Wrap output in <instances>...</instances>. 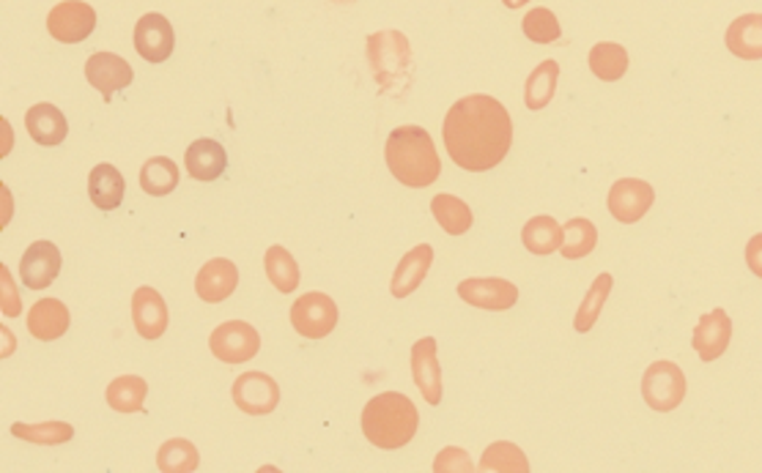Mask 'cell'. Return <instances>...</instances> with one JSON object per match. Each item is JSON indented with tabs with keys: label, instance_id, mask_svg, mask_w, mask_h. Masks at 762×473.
Wrapping results in <instances>:
<instances>
[{
	"label": "cell",
	"instance_id": "6da1fadb",
	"mask_svg": "<svg viewBox=\"0 0 762 473\" xmlns=\"http://www.w3.org/2000/svg\"><path fill=\"white\" fill-rule=\"evenodd\" d=\"M445 148L458 167L486 173L508 156L514 145V121L499 99L475 93L464 96L445 115Z\"/></svg>",
	"mask_w": 762,
	"mask_h": 473
},
{
	"label": "cell",
	"instance_id": "7a4b0ae2",
	"mask_svg": "<svg viewBox=\"0 0 762 473\" xmlns=\"http://www.w3.org/2000/svg\"><path fill=\"white\" fill-rule=\"evenodd\" d=\"M384 162L389 173L412 189H426L441 175V160L434 137L423 126H398L384 145Z\"/></svg>",
	"mask_w": 762,
	"mask_h": 473
},
{
	"label": "cell",
	"instance_id": "3957f363",
	"mask_svg": "<svg viewBox=\"0 0 762 473\" xmlns=\"http://www.w3.org/2000/svg\"><path fill=\"white\" fill-rule=\"evenodd\" d=\"M420 413L406 394L384 391L363 408V432L376 449H400L417 435Z\"/></svg>",
	"mask_w": 762,
	"mask_h": 473
},
{
	"label": "cell",
	"instance_id": "277c9868",
	"mask_svg": "<svg viewBox=\"0 0 762 473\" xmlns=\"http://www.w3.org/2000/svg\"><path fill=\"white\" fill-rule=\"evenodd\" d=\"M370 72L384 96H404L412 83V44L400 31H376L365 42Z\"/></svg>",
	"mask_w": 762,
	"mask_h": 473
},
{
	"label": "cell",
	"instance_id": "5b68a950",
	"mask_svg": "<svg viewBox=\"0 0 762 473\" xmlns=\"http://www.w3.org/2000/svg\"><path fill=\"white\" fill-rule=\"evenodd\" d=\"M642 397L656 413H669L683 402L685 397V376L674 361H653L644 370Z\"/></svg>",
	"mask_w": 762,
	"mask_h": 473
},
{
	"label": "cell",
	"instance_id": "8992f818",
	"mask_svg": "<svg viewBox=\"0 0 762 473\" xmlns=\"http://www.w3.org/2000/svg\"><path fill=\"white\" fill-rule=\"evenodd\" d=\"M291 323L307 340H324L337 326V304L327 294H305L291 304Z\"/></svg>",
	"mask_w": 762,
	"mask_h": 473
},
{
	"label": "cell",
	"instance_id": "52a82bcc",
	"mask_svg": "<svg viewBox=\"0 0 762 473\" xmlns=\"http://www.w3.org/2000/svg\"><path fill=\"white\" fill-rule=\"evenodd\" d=\"M231 397H234L238 411H244L247 417H270L281 405V387L272 376L253 370L236 378L234 387H231Z\"/></svg>",
	"mask_w": 762,
	"mask_h": 473
},
{
	"label": "cell",
	"instance_id": "ba28073f",
	"mask_svg": "<svg viewBox=\"0 0 762 473\" xmlns=\"http://www.w3.org/2000/svg\"><path fill=\"white\" fill-rule=\"evenodd\" d=\"M209 348H212L214 359L225 361V364H244L261 350L258 329H253L244 320H228L212 331Z\"/></svg>",
	"mask_w": 762,
	"mask_h": 473
},
{
	"label": "cell",
	"instance_id": "9c48e42d",
	"mask_svg": "<svg viewBox=\"0 0 762 473\" xmlns=\"http://www.w3.org/2000/svg\"><path fill=\"white\" fill-rule=\"evenodd\" d=\"M96 11L83 0H63L52 6L48 17V31L55 42L61 44H80L94 33Z\"/></svg>",
	"mask_w": 762,
	"mask_h": 473
},
{
	"label": "cell",
	"instance_id": "30bf717a",
	"mask_svg": "<svg viewBox=\"0 0 762 473\" xmlns=\"http://www.w3.org/2000/svg\"><path fill=\"white\" fill-rule=\"evenodd\" d=\"M656 189L642 178H620L609 189L607 208L622 225H633L653 208Z\"/></svg>",
	"mask_w": 762,
	"mask_h": 473
},
{
	"label": "cell",
	"instance_id": "8fae6325",
	"mask_svg": "<svg viewBox=\"0 0 762 473\" xmlns=\"http://www.w3.org/2000/svg\"><path fill=\"white\" fill-rule=\"evenodd\" d=\"M458 296L469 307L488 309V312H505L519 301V288L508 279L499 277H473L458 285Z\"/></svg>",
	"mask_w": 762,
	"mask_h": 473
},
{
	"label": "cell",
	"instance_id": "7c38bea8",
	"mask_svg": "<svg viewBox=\"0 0 762 473\" xmlns=\"http://www.w3.org/2000/svg\"><path fill=\"white\" fill-rule=\"evenodd\" d=\"M61 249L52 241H33L20 260V279L26 288H50L61 274Z\"/></svg>",
	"mask_w": 762,
	"mask_h": 473
},
{
	"label": "cell",
	"instance_id": "4fadbf2b",
	"mask_svg": "<svg viewBox=\"0 0 762 473\" xmlns=\"http://www.w3.org/2000/svg\"><path fill=\"white\" fill-rule=\"evenodd\" d=\"M173 47H176V37H173L171 22L162 14L151 11L143 14L135 25V50L143 61L149 63H165L171 58Z\"/></svg>",
	"mask_w": 762,
	"mask_h": 473
},
{
	"label": "cell",
	"instance_id": "5bb4252c",
	"mask_svg": "<svg viewBox=\"0 0 762 473\" xmlns=\"http://www.w3.org/2000/svg\"><path fill=\"white\" fill-rule=\"evenodd\" d=\"M85 78H89V83L94 85L104 99H113V93L132 85L135 72H132L130 63L121 55H115V52H94V55L85 61Z\"/></svg>",
	"mask_w": 762,
	"mask_h": 473
},
{
	"label": "cell",
	"instance_id": "9a60e30c",
	"mask_svg": "<svg viewBox=\"0 0 762 473\" xmlns=\"http://www.w3.org/2000/svg\"><path fill=\"white\" fill-rule=\"evenodd\" d=\"M730 340H732L730 315H727L721 307H715L697 320L694 340H691V345H694L697 356H700L702 361H715L719 356L727 353Z\"/></svg>",
	"mask_w": 762,
	"mask_h": 473
},
{
	"label": "cell",
	"instance_id": "2e32d148",
	"mask_svg": "<svg viewBox=\"0 0 762 473\" xmlns=\"http://www.w3.org/2000/svg\"><path fill=\"white\" fill-rule=\"evenodd\" d=\"M132 323L143 340H160L171 323L167 304L154 288H138L132 296Z\"/></svg>",
	"mask_w": 762,
	"mask_h": 473
},
{
	"label": "cell",
	"instance_id": "e0dca14e",
	"mask_svg": "<svg viewBox=\"0 0 762 473\" xmlns=\"http://www.w3.org/2000/svg\"><path fill=\"white\" fill-rule=\"evenodd\" d=\"M412 378H415L417 389L426 397L428 405H439L441 402V370L436 361V340L434 337H423L412 345Z\"/></svg>",
	"mask_w": 762,
	"mask_h": 473
},
{
	"label": "cell",
	"instance_id": "ac0fdd59",
	"mask_svg": "<svg viewBox=\"0 0 762 473\" xmlns=\"http://www.w3.org/2000/svg\"><path fill=\"white\" fill-rule=\"evenodd\" d=\"M430 266H434V247L430 244H417L415 249L400 258L398 266H395L393 279H389V294L395 299H406V296L415 294L417 288L423 285V279L428 277Z\"/></svg>",
	"mask_w": 762,
	"mask_h": 473
},
{
	"label": "cell",
	"instance_id": "d6986e66",
	"mask_svg": "<svg viewBox=\"0 0 762 473\" xmlns=\"http://www.w3.org/2000/svg\"><path fill=\"white\" fill-rule=\"evenodd\" d=\"M238 285L236 263L228 258H214L203 263V268L195 277V294L206 304H220L228 299Z\"/></svg>",
	"mask_w": 762,
	"mask_h": 473
},
{
	"label": "cell",
	"instance_id": "ffe728a7",
	"mask_svg": "<svg viewBox=\"0 0 762 473\" xmlns=\"http://www.w3.org/2000/svg\"><path fill=\"white\" fill-rule=\"evenodd\" d=\"M184 165L195 181H217L228 167V154L217 140L201 137L190 145L184 154Z\"/></svg>",
	"mask_w": 762,
	"mask_h": 473
},
{
	"label": "cell",
	"instance_id": "44dd1931",
	"mask_svg": "<svg viewBox=\"0 0 762 473\" xmlns=\"http://www.w3.org/2000/svg\"><path fill=\"white\" fill-rule=\"evenodd\" d=\"M28 331L37 340L52 342L69 331V309L67 304L58 299H42L31 307L28 312Z\"/></svg>",
	"mask_w": 762,
	"mask_h": 473
},
{
	"label": "cell",
	"instance_id": "7402d4cb",
	"mask_svg": "<svg viewBox=\"0 0 762 473\" xmlns=\"http://www.w3.org/2000/svg\"><path fill=\"white\" fill-rule=\"evenodd\" d=\"M26 130L39 145H48V148H52V145H61L63 140H67L69 124L55 104L42 102V104H33V107L26 113Z\"/></svg>",
	"mask_w": 762,
	"mask_h": 473
},
{
	"label": "cell",
	"instance_id": "603a6c76",
	"mask_svg": "<svg viewBox=\"0 0 762 473\" xmlns=\"http://www.w3.org/2000/svg\"><path fill=\"white\" fill-rule=\"evenodd\" d=\"M724 42L732 55L743 61H762V14H741L732 20Z\"/></svg>",
	"mask_w": 762,
	"mask_h": 473
},
{
	"label": "cell",
	"instance_id": "cb8c5ba5",
	"mask_svg": "<svg viewBox=\"0 0 762 473\" xmlns=\"http://www.w3.org/2000/svg\"><path fill=\"white\" fill-rule=\"evenodd\" d=\"M124 195H126V181H124V175L119 173V167L104 162V165H96L94 171H91L89 197L96 208H102V212H113V208H119L121 203H124Z\"/></svg>",
	"mask_w": 762,
	"mask_h": 473
},
{
	"label": "cell",
	"instance_id": "d4e9b609",
	"mask_svg": "<svg viewBox=\"0 0 762 473\" xmlns=\"http://www.w3.org/2000/svg\"><path fill=\"white\" fill-rule=\"evenodd\" d=\"M521 241H525L527 253L532 255H555L562 247V227L555 216H532L521 230Z\"/></svg>",
	"mask_w": 762,
	"mask_h": 473
},
{
	"label": "cell",
	"instance_id": "484cf974",
	"mask_svg": "<svg viewBox=\"0 0 762 473\" xmlns=\"http://www.w3.org/2000/svg\"><path fill=\"white\" fill-rule=\"evenodd\" d=\"M430 214L439 222L441 230L450 233V236H464V233H469V227H473L475 222L473 208H469L461 197L447 195V192H441V195H436L434 200H430Z\"/></svg>",
	"mask_w": 762,
	"mask_h": 473
},
{
	"label": "cell",
	"instance_id": "4316f807",
	"mask_svg": "<svg viewBox=\"0 0 762 473\" xmlns=\"http://www.w3.org/2000/svg\"><path fill=\"white\" fill-rule=\"evenodd\" d=\"M149 394V383L141 376H121L104 391V400L119 413H141Z\"/></svg>",
	"mask_w": 762,
	"mask_h": 473
},
{
	"label": "cell",
	"instance_id": "83f0119b",
	"mask_svg": "<svg viewBox=\"0 0 762 473\" xmlns=\"http://www.w3.org/2000/svg\"><path fill=\"white\" fill-rule=\"evenodd\" d=\"M590 61L592 74L603 83H618L620 78H626L628 72V52L622 44L614 42H598L587 55Z\"/></svg>",
	"mask_w": 762,
	"mask_h": 473
},
{
	"label": "cell",
	"instance_id": "f1b7e54d",
	"mask_svg": "<svg viewBox=\"0 0 762 473\" xmlns=\"http://www.w3.org/2000/svg\"><path fill=\"white\" fill-rule=\"evenodd\" d=\"M179 165L167 156H154L141 167V189L151 197L171 195L179 186Z\"/></svg>",
	"mask_w": 762,
	"mask_h": 473
},
{
	"label": "cell",
	"instance_id": "f546056e",
	"mask_svg": "<svg viewBox=\"0 0 762 473\" xmlns=\"http://www.w3.org/2000/svg\"><path fill=\"white\" fill-rule=\"evenodd\" d=\"M598 244V230L590 219L585 216H573L571 222H566L562 227V258L566 260H581L596 249Z\"/></svg>",
	"mask_w": 762,
	"mask_h": 473
},
{
	"label": "cell",
	"instance_id": "4dcf8cb0",
	"mask_svg": "<svg viewBox=\"0 0 762 473\" xmlns=\"http://www.w3.org/2000/svg\"><path fill=\"white\" fill-rule=\"evenodd\" d=\"M557 80H560V66L557 61H543L535 66V72L527 78L525 104L527 110H543L555 99Z\"/></svg>",
	"mask_w": 762,
	"mask_h": 473
},
{
	"label": "cell",
	"instance_id": "1f68e13d",
	"mask_svg": "<svg viewBox=\"0 0 762 473\" xmlns=\"http://www.w3.org/2000/svg\"><path fill=\"white\" fill-rule=\"evenodd\" d=\"M612 285H614L612 274H598L596 282L587 288L585 301H581L579 312H576V320H573V326H576V331H579V335H587V331H590L592 326L598 323L603 304H607L609 294H612Z\"/></svg>",
	"mask_w": 762,
	"mask_h": 473
},
{
	"label": "cell",
	"instance_id": "d6a6232c",
	"mask_svg": "<svg viewBox=\"0 0 762 473\" xmlns=\"http://www.w3.org/2000/svg\"><path fill=\"white\" fill-rule=\"evenodd\" d=\"M201 463V454L187 438H171L156 452V465L162 473H192Z\"/></svg>",
	"mask_w": 762,
	"mask_h": 473
},
{
	"label": "cell",
	"instance_id": "836d02e7",
	"mask_svg": "<svg viewBox=\"0 0 762 473\" xmlns=\"http://www.w3.org/2000/svg\"><path fill=\"white\" fill-rule=\"evenodd\" d=\"M264 266H266V277H270V282L275 285L281 294H294L302 274H299V266H296V260L291 258L288 249H283V247L266 249Z\"/></svg>",
	"mask_w": 762,
	"mask_h": 473
},
{
	"label": "cell",
	"instance_id": "e575fe53",
	"mask_svg": "<svg viewBox=\"0 0 762 473\" xmlns=\"http://www.w3.org/2000/svg\"><path fill=\"white\" fill-rule=\"evenodd\" d=\"M480 471H499V473H527L529 460L516 443L499 441L482 452Z\"/></svg>",
	"mask_w": 762,
	"mask_h": 473
},
{
	"label": "cell",
	"instance_id": "d590c367",
	"mask_svg": "<svg viewBox=\"0 0 762 473\" xmlns=\"http://www.w3.org/2000/svg\"><path fill=\"white\" fill-rule=\"evenodd\" d=\"M11 435L20 441L39 443V446H58L74 438V428L67 422H42V424H11Z\"/></svg>",
	"mask_w": 762,
	"mask_h": 473
},
{
	"label": "cell",
	"instance_id": "8d00e7d4",
	"mask_svg": "<svg viewBox=\"0 0 762 473\" xmlns=\"http://www.w3.org/2000/svg\"><path fill=\"white\" fill-rule=\"evenodd\" d=\"M521 31H525V37L535 44H555L560 42L562 37V28L560 22H557L555 11L543 9V6L527 11L525 22H521Z\"/></svg>",
	"mask_w": 762,
	"mask_h": 473
},
{
	"label": "cell",
	"instance_id": "74e56055",
	"mask_svg": "<svg viewBox=\"0 0 762 473\" xmlns=\"http://www.w3.org/2000/svg\"><path fill=\"white\" fill-rule=\"evenodd\" d=\"M434 471L436 473H450V471H475V463L469 460V454L464 449L447 446L441 449L439 457L434 460Z\"/></svg>",
	"mask_w": 762,
	"mask_h": 473
},
{
	"label": "cell",
	"instance_id": "f35d334b",
	"mask_svg": "<svg viewBox=\"0 0 762 473\" xmlns=\"http://www.w3.org/2000/svg\"><path fill=\"white\" fill-rule=\"evenodd\" d=\"M0 277H3V315L6 318H17L22 312V301L20 296L14 294V282H11L9 268L0 266Z\"/></svg>",
	"mask_w": 762,
	"mask_h": 473
},
{
	"label": "cell",
	"instance_id": "ab89813d",
	"mask_svg": "<svg viewBox=\"0 0 762 473\" xmlns=\"http://www.w3.org/2000/svg\"><path fill=\"white\" fill-rule=\"evenodd\" d=\"M746 263L749 268H752L754 277L762 279V233H758V236L746 244Z\"/></svg>",
	"mask_w": 762,
	"mask_h": 473
},
{
	"label": "cell",
	"instance_id": "60d3db41",
	"mask_svg": "<svg viewBox=\"0 0 762 473\" xmlns=\"http://www.w3.org/2000/svg\"><path fill=\"white\" fill-rule=\"evenodd\" d=\"M502 3L508 6V9H521V6L529 3V0H502Z\"/></svg>",
	"mask_w": 762,
	"mask_h": 473
},
{
	"label": "cell",
	"instance_id": "b9f144b4",
	"mask_svg": "<svg viewBox=\"0 0 762 473\" xmlns=\"http://www.w3.org/2000/svg\"><path fill=\"white\" fill-rule=\"evenodd\" d=\"M333 3H354V0H333Z\"/></svg>",
	"mask_w": 762,
	"mask_h": 473
}]
</instances>
